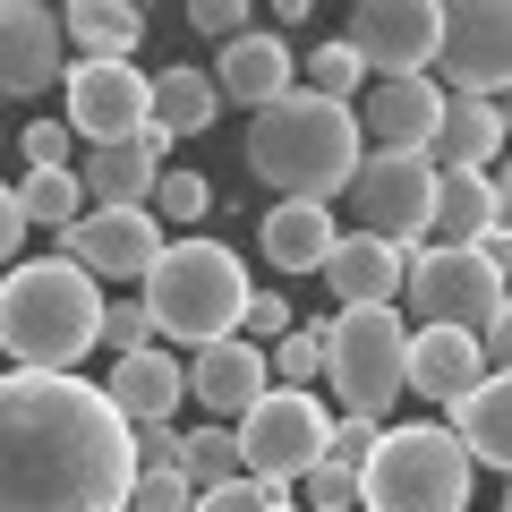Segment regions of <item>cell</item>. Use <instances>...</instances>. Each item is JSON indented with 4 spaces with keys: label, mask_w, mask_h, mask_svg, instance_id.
Instances as JSON below:
<instances>
[{
    "label": "cell",
    "mask_w": 512,
    "mask_h": 512,
    "mask_svg": "<svg viewBox=\"0 0 512 512\" xmlns=\"http://www.w3.org/2000/svg\"><path fill=\"white\" fill-rule=\"evenodd\" d=\"M128 427L86 376H0V512H128Z\"/></svg>",
    "instance_id": "6da1fadb"
},
{
    "label": "cell",
    "mask_w": 512,
    "mask_h": 512,
    "mask_svg": "<svg viewBox=\"0 0 512 512\" xmlns=\"http://www.w3.org/2000/svg\"><path fill=\"white\" fill-rule=\"evenodd\" d=\"M248 256L222 248V239L188 231V239H163V256L146 265V282H137V308H146V325L163 333V342H222V333H239V316H248Z\"/></svg>",
    "instance_id": "277c9868"
},
{
    "label": "cell",
    "mask_w": 512,
    "mask_h": 512,
    "mask_svg": "<svg viewBox=\"0 0 512 512\" xmlns=\"http://www.w3.org/2000/svg\"><path fill=\"white\" fill-rule=\"evenodd\" d=\"M222 120V103H214V77L205 69H154L146 77V137L154 146H171V137H205V128Z\"/></svg>",
    "instance_id": "d4e9b609"
},
{
    "label": "cell",
    "mask_w": 512,
    "mask_h": 512,
    "mask_svg": "<svg viewBox=\"0 0 512 512\" xmlns=\"http://www.w3.org/2000/svg\"><path fill=\"white\" fill-rule=\"evenodd\" d=\"M214 103H239V111H265L274 94H291L299 86V69H291V43L282 35H265V26H248V35H231L214 52Z\"/></svg>",
    "instance_id": "ffe728a7"
},
{
    "label": "cell",
    "mask_w": 512,
    "mask_h": 512,
    "mask_svg": "<svg viewBox=\"0 0 512 512\" xmlns=\"http://www.w3.org/2000/svg\"><path fill=\"white\" fill-rule=\"evenodd\" d=\"M239 478L256 487H299V478L325 461V402L291 393V384H265L248 410H239Z\"/></svg>",
    "instance_id": "ba28073f"
},
{
    "label": "cell",
    "mask_w": 512,
    "mask_h": 512,
    "mask_svg": "<svg viewBox=\"0 0 512 512\" xmlns=\"http://www.w3.org/2000/svg\"><path fill=\"white\" fill-rule=\"evenodd\" d=\"M188 512H299V495L291 487H256V478H231V487L197 495Z\"/></svg>",
    "instance_id": "836d02e7"
},
{
    "label": "cell",
    "mask_w": 512,
    "mask_h": 512,
    "mask_svg": "<svg viewBox=\"0 0 512 512\" xmlns=\"http://www.w3.org/2000/svg\"><path fill=\"white\" fill-rule=\"evenodd\" d=\"M478 376H495V367L478 359V333L410 325V350H402V393H410V402H436V410H453Z\"/></svg>",
    "instance_id": "ac0fdd59"
},
{
    "label": "cell",
    "mask_w": 512,
    "mask_h": 512,
    "mask_svg": "<svg viewBox=\"0 0 512 512\" xmlns=\"http://www.w3.org/2000/svg\"><path fill=\"white\" fill-rule=\"evenodd\" d=\"M103 402L120 410V427L171 419V410H180V359H171V350H128V359H111Z\"/></svg>",
    "instance_id": "cb8c5ba5"
},
{
    "label": "cell",
    "mask_w": 512,
    "mask_h": 512,
    "mask_svg": "<svg viewBox=\"0 0 512 512\" xmlns=\"http://www.w3.org/2000/svg\"><path fill=\"white\" fill-rule=\"evenodd\" d=\"M9 197H18V222H26V231H69V222L77 214H86V197H77V180H69V171H26V180L18 188H9Z\"/></svg>",
    "instance_id": "83f0119b"
},
{
    "label": "cell",
    "mask_w": 512,
    "mask_h": 512,
    "mask_svg": "<svg viewBox=\"0 0 512 512\" xmlns=\"http://www.w3.org/2000/svg\"><path fill=\"white\" fill-rule=\"evenodd\" d=\"M188 504H197V487L180 470H137L128 478V512H188Z\"/></svg>",
    "instance_id": "d590c367"
},
{
    "label": "cell",
    "mask_w": 512,
    "mask_h": 512,
    "mask_svg": "<svg viewBox=\"0 0 512 512\" xmlns=\"http://www.w3.org/2000/svg\"><path fill=\"white\" fill-rule=\"evenodd\" d=\"M350 487H359V512H470L478 470L436 419H410L376 436V453L359 461Z\"/></svg>",
    "instance_id": "5b68a950"
},
{
    "label": "cell",
    "mask_w": 512,
    "mask_h": 512,
    "mask_svg": "<svg viewBox=\"0 0 512 512\" xmlns=\"http://www.w3.org/2000/svg\"><path fill=\"white\" fill-rule=\"evenodd\" d=\"M444 436L470 453V470H504L512 461V384L504 376H478L470 393L453 402V427Z\"/></svg>",
    "instance_id": "484cf974"
},
{
    "label": "cell",
    "mask_w": 512,
    "mask_h": 512,
    "mask_svg": "<svg viewBox=\"0 0 512 512\" xmlns=\"http://www.w3.org/2000/svg\"><path fill=\"white\" fill-rule=\"evenodd\" d=\"M180 478H188L197 495L231 487V478H239V436H231V427H214V419H205V427H180Z\"/></svg>",
    "instance_id": "f1b7e54d"
},
{
    "label": "cell",
    "mask_w": 512,
    "mask_h": 512,
    "mask_svg": "<svg viewBox=\"0 0 512 512\" xmlns=\"http://www.w3.org/2000/svg\"><path fill=\"white\" fill-rule=\"evenodd\" d=\"M291 495H308V512H359V487H350L342 470H325V461H316V470L299 478Z\"/></svg>",
    "instance_id": "ab89813d"
},
{
    "label": "cell",
    "mask_w": 512,
    "mask_h": 512,
    "mask_svg": "<svg viewBox=\"0 0 512 512\" xmlns=\"http://www.w3.org/2000/svg\"><path fill=\"white\" fill-rule=\"evenodd\" d=\"M128 461H137V470H180V427H171V419L128 427Z\"/></svg>",
    "instance_id": "74e56055"
},
{
    "label": "cell",
    "mask_w": 512,
    "mask_h": 512,
    "mask_svg": "<svg viewBox=\"0 0 512 512\" xmlns=\"http://www.w3.org/2000/svg\"><path fill=\"white\" fill-rule=\"evenodd\" d=\"M188 26L214 35V43H231V35H248V0H188Z\"/></svg>",
    "instance_id": "60d3db41"
},
{
    "label": "cell",
    "mask_w": 512,
    "mask_h": 512,
    "mask_svg": "<svg viewBox=\"0 0 512 512\" xmlns=\"http://www.w3.org/2000/svg\"><path fill=\"white\" fill-rule=\"evenodd\" d=\"M103 325V291L77 274L69 256H26L0 274V350L26 376H77Z\"/></svg>",
    "instance_id": "3957f363"
},
{
    "label": "cell",
    "mask_w": 512,
    "mask_h": 512,
    "mask_svg": "<svg viewBox=\"0 0 512 512\" xmlns=\"http://www.w3.org/2000/svg\"><path fill=\"white\" fill-rule=\"evenodd\" d=\"M291 69H299V94H325V103H359V86H367V69L350 60L342 35H333V43H308V52H291Z\"/></svg>",
    "instance_id": "f546056e"
},
{
    "label": "cell",
    "mask_w": 512,
    "mask_h": 512,
    "mask_svg": "<svg viewBox=\"0 0 512 512\" xmlns=\"http://www.w3.org/2000/svg\"><path fill=\"white\" fill-rule=\"evenodd\" d=\"M504 163L495 171H436V214H427V239L436 248H487L504 239Z\"/></svg>",
    "instance_id": "e0dca14e"
},
{
    "label": "cell",
    "mask_w": 512,
    "mask_h": 512,
    "mask_svg": "<svg viewBox=\"0 0 512 512\" xmlns=\"http://www.w3.org/2000/svg\"><path fill=\"white\" fill-rule=\"evenodd\" d=\"M60 69H69L60 18L43 9V0H0V103H35V94H52Z\"/></svg>",
    "instance_id": "5bb4252c"
},
{
    "label": "cell",
    "mask_w": 512,
    "mask_h": 512,
    "mask_svg": "<svg viewBox=\"0 0 512 512\" xmlns=\"http://www.w3.org/2000/svg\"><path fill=\"white\" fill-rule=\"evenodd\" d=\"M69 180H77V197H86V214H137V205L154 197V180H163V146H154V137L86 146Z\"/></svg>",
    "instance_id": "d6986e66"
},
{
    "label": "cell",
    "mask_w": 512,
    "mask_h": 512,
    "mask_svg": "<svg viewBox=\"0 0 512 512\" xmlns=\"http://www.w3.org/2000/svg\"><path fill=\"white\" fill-rule=\"evenodd\" d=\"M342 205H350V222H359V239L419 248L427 214H436V171H427V154H359Z\"/></svg>",
    "instance_id": "30bf717a"
},
{
    "label": "cell",
    "mask_w": 512,
    "mask_h": 512,
    "mask_svg": "<svg viewBox=\"0 0 512 512\" xmlns=\"http://www.w3.org/2000/svg\"><path fill=\"white\" fill-rule=\"evenodd\" d=\"M146 214L171 222L163 239H188L205 214H214V180H205V171H163V180H154V197H146Z\"/></svg>",
    "instance_id": "4dcf8cb0"
},
{
    "label": "cell",
    "mask_w": 512,
    "mask_h": 512,
    "mask_svg": "<svg viewBox=\"0 0 512 512\" xmlns=\"http://www.w3.org/2000/svg\"><path fill=\"white\" fill-rule=\"evenodd\" d=\"M239 325H248L239 342H256V350H265V342H282V333H291L299 316H291V299H282V291H248V316H239Z\"/></svg>",
    "instance_id": "8d00e7d4"
},
{
    "label": "cell",
    "mask_w": 512,
    "mask_h": 512,
    "mask_svg": "<svg viewBox=\"0 0 512 512\" xmlns=\"http://www.w3.org/2000/svg\"><path fill=\"white\" fill-rule=\"evenodd\" d=\"M265 376L291 384V393H308V384L325 376V325H291L282 342H265Z\"/></svg>",
    "instance_id": "1f68e13d"
},
{
    "label": "cell",
    "mask_w": 512,
    "mask_h": 512,
    "mask_svg": "<svg viewBox=\"0 0 512 512\" xmlns=\"http://www.w3.org/2000/svg\"><path fill=\"white\" fill-rule=\"evenodd\" d=\"M60 111H69L60 128L86 146H128V137H146V69L137 60H69Z\"/></svg>",
    "instance_id": "8fae6325"
},
{
    "label": "cell",
    "mask_w": 512,
    "mask_h": 512,
    "mask_svg": "<svg viewBox=\"0 0 512 512\" xmlns=\"http://www.w3.org/2000/svg\"><path fill=\"white\" fill-rule=\"evenodd\" d=\"M436 26H444V0H359L342 43H350V60L367 77H427Z\"/></svg>",
    "instance_id": "7c38bea8"
},
{
    "label": "cell",
    "mask_w": 512,
    "mask_h": 512,
    "mask_svg": "<svg viewBox=\"0 0 512 512\" xmlns=\"http://www.w3.org/2000/svg\"><path fill=\"white\" fill-rule=\"evenodd\" d=\"M137 35H146V9L137 0H69L60 9V43L77 60H128Z\"/></svg>",
    "instance_id": "4316f807"
},
{
    "label": "cell",
    "mask_w": 512,
    "mask_h": 512,
    "mask_svg": "<svg viewBox=\"0 0 512 512\" xmlns=\"http://www.w3.org/2000/svg\"><path fill=\"white\" fill-rule=\"evenodd\" d=\"M333 239H342L333 205H265V222H256V248L274 274H325Z\"/></svg>",
    "instance_id": "603a6c76"
},
{
    "label": "cell",
    "mask_w": 512,
    "mask_h": 512,
    "mask_svg": "<svg viewBox=\"0 0 512 512\" xmlns=\"http://www.w3.org/2000/svg\"><path fill=\"white\" fill-rule=\"evenodd\" d=\"M402 299L419 325L495 333L504 325V239H487V248H419L402 265Z\"/></svg>",
    "instance_id": "8992f818"
},
{
    "label": "cell",
    "mask_w": 512,
    "mask_h": 512,
    "mask_svg": "<svg viewBox=\"0 0 512 512\" xmlns=\"http://www.w3.org/2000/svg\"><path fill=\"white\" fill-rule=\"evenodd\" d=\"M402 265H410V248H384V239L342 231V239H333V256H325L333 308H393V299H402Z\"/></svg>",
    "instance_id": "44dd1931"
},
{
    "label": "cell",
    "mask_w": 512,
    "mask_h": 512,
    "mask_svg": "<svg viewBox=\"0 0 512 512\" xmlns=\"http://www.w3.org/2000/svg\"><path fill=\"white\" fill-rule=\"evenodd\" d=\"M427 86L470 94V103H504V86H512V9L504 0H444Z\"/></svg>",
    "instance_id": "9c48e42d"
},
{
    "label": "cell",
    "mask_w": 512,
    "mask_h": 512,
    "mask_svg": "<svg viewBox=\"0 0 512 512\" xmlns=\"http://www.w3.org/2000/svg\"><path fill=\"white\" fill-rule=\"evenodd\" d=\"M94 350H111V359H128V350H154V325H146V308L128 291H111L103 299V325H94Z\"/></svg>",
    "instance_id": "d6a6232c"
},
{
    "label": "cell",
    "mask_w": 512,
    "mask_h": 512,
    "mask_svg": "<svg viewBox=\"0 0 512 512\" xmlns=\"http://www.w3.org/2000/svg\"><path fill=\"white\" fill-rule=\"evenodd\" d=\"M265 384H274V376H265V350L239 342V333H222V342L188 350V367H180V393H197L214 427H239V410H248Z\"/></svg>",
    "instance_id": "2e32d148"
},
{
    "label": "cell",
    "mask_w": 512,
    "mask_h": 512,
    "mask_svg": "<svg viewBox=\"0 0 512 512\" xmlns=\"http://www.w3.org/2000/svg\"><path fill=\"white\" fill-rule=\"evenodd\" d=\"M376 436H384L376 419H325V470H342V478H359V461L376 453Z\"/></svg>",
    "instance_id": "e575fe53"
},
{
    "label": "cell",
    "mask_w": 512,
    "mask_h": 512,
    "mask_svg": "<svg viewBox=\"0 0 512 512\" xmlns=\"http://www.w3.org/2000/svg\"><path fill=\"white\" fill-rule=\"evenodd\" d=\"M495 163H504V103L444 94L436 137H427V171H495Z\"/></svg>",
    "instance_id": "7402d4cb"
},
{
    "label": "cell",
    "mask_w": 512,
    "mask_h": 512,
    "mask_svg": "<svg viewBox=\"0 0 512 512\" xmlns=\"http://www.w3.org/2000/svg\"><path fill=\"white\" fill-rule=\"evenodd\" d=\"M402 350H410V325L393 308H342L325 325V376L342 393V419H393L402 402Z\"/></svg>",
    "instance_id": "52a82bcc"
},
{
    "label": "cell",
    "mask_w": 512,
    "mask_h": 512,
    "mask_svg": "<svg viewBox=\"0 0 512 512\" xmlns=\"http://www.w3.org/2000/svg\"><path fill=\"white\" fill-rule=\"evenodd\" d=\"M359 120L350 103H325V94H274V103L248 120V171L265 188H282V205H333L359 171Z\"/></svg>",
    "instance_id": "7a4b0ae2"
},
{
    "label": "cell",
    "mask_w": 512,
    "mask_h": 512,
    "mask_svg": "<svg viewBox=\"0 0 512 512\" xmlns=\"http://www.w3.org/2000/svg\"><path fill=\"white\" fill-rule=\"evenodd\" d=\"M60 256H69L77 274L94 282V291H137L146 282V265L163 256V222L137 205V214H77L69 231H60Z\"/></svg>",
    "instance_id": "4fadbf2b"
},
{
    "label": "cell",
    "mask_w": 512,
    "mask_h": 512,
    "mask_svg": "<svg viewBox=\"0 0 512 512\" xmlns=\"http://www.w3.org/2000/svg\"><path fill=\"white\" fill-rule=\"evenodd\" d=\"M26 248V222H18V197H9V180H0V265H18Z\"/></svg>",
    "instance_id": "b9f144b4"
},
{
    "label": "cell",
    "mask_w": 512,
    "mask_h": 512,
    "mask_svg": "<svg viewBox=\"0 0 512 512\" xmlns=\"http://www.w3.org/2000/svg\"><path fill=\"white\" fill-rule=\"evenodd\" d=\"M436 111H444V94L427 86V77H367L359 103H350V120H359L367 154H427Z\"/></svg>",
    "instance_id": "9a60e30c"
},
{
    "label": "cell",
    "mask_w": 512,
    "mask_h": 512,
    "mask_svg": "<svg viewBox=\"0 0 512 512\" xmlns=\"http://www.w3.org/2000/svg\"><path fill=\"white\" fill-rule=\"evenodd\" d=\"M18 146H26V163H35V171H69L77 137H69L60 120H26V137H18Z\"/></svg>",
    "instance_id": "f35d334b"
}]
</instances>
